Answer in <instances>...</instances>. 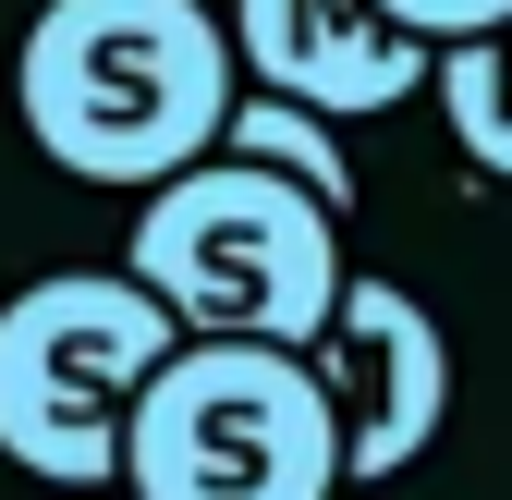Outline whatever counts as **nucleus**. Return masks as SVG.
<instances>
[{"label": "nucleus", "instance_id": "obj_1", "mask_svg": "<svg viewBox=\"0 0 512 500\" xmlns=\"http://www.w3.org/2000/svg\"><path fill=\"white\" fill-rule=\"evenodd\" d=\"M244 98L232 25L208 0H49L13 61V110L74 183H171L220 147Z\"/></svg>", "mask_w": 512, "mask_h": 500}, {"label": "nucleus", "instance_id": "obj_2", "mask_svg": "<svg viewBox=\"0 0 512 500\" xmlns=\"http://www.w3.org/2000/svg\"><path fill=\"white\" fill-rule=\"evenodd\" d=\"M122 269H135L196 342H317L342 305V208L305 196L293 171L208 147L196 171L147 183L135 232H122Z\"/></svg>", "mask_w": 512, "mask_h": 500}, {"label": "nucleus", "instance_id": "obj_3", "mask_svg": "<svg viewBox=\"0 0 512 500\" xmlns=\"http://www.w3.org/2000/svg\"><path fill=\"white\" fill-rule=\"evenodd\" d=\"M122 488L135 500H330L342 415L293 342H196L159 354V379L122 415Z\"/></svg>", "mask_w": 512, "mask_h": 500}, {"label": "nucleus", "instance_id": "obj_4", "mask_svg": "<svg viewBox=\"0 0 512 500\" xmlns=\"http://www.w3.org/2000/svg\"><path fill=\"white\" fill-rule=\"evenodd\" d=\"M183 318L135 269H49L0 305V452L49 488L122 476V415L159 379Z\"/></svg>", "mask_w": 512, "mask_h": 500}, {"label": "nucleus", "instance_id": "obj_5", "mask_svg": "<svg viewBox=\"0 0 512 500\" xmlns=\"http://www.w3.org/2000/svg\"><path fill=\"white\" fill-rule=\"evenodd\" d=\"M305 366H317V391L342 415V476L354 488L403 476L439 427H452V330H439L403 281H342V305H330V330L305 342Z\"/></svg>", "mask_w": 512, "mask_h": 500}, {"label": "nucleus", "instance_id": "obj_6", "mask_svg": "<svg viewBox=\"0 0 512 500\" xmlns=\"http://www.w3.org/2000/svg\"><path fill=\"white\" fill-rule=\"evenodd\" d=\"M232 61L269 98H305L330 122H366V110H403L427 86V37H403L378 0H232Z\"/></svg>", "mask_w": 512, "mask_h": 500}, {"label": "nucleus", "instance_id": "obj_7", "mask_svg": "<svg viewBox=\"0 0 512 500\" xmlns=\"http://www.w3.org/2000/svg\"><path fill=\"white\" fill-rule=\"evenodd\" d=\"M220 147H232V159L293 171L305 196H330V208H354V147H342V122H330V110H305V98L244 86V98H232V122H220Z\"/></svg>", "mask_w": 512, "mask_h": 500}, {"label": "nucleus", "instance_id": "obj_8", "mask_svg": "<svg viewBox=\"0 0 512 500\" xmlns=\"http://www.w3.org/2000/svg\"><path fill=\"white\" fill-rule=\"evenodd\" d=\"M427 98H439V122H452V147L488 183H512V25L500 37H452L427 61Z\"/></svg>", "mask_w": 512, "mask_h": 500}, {"label": "nucleus", "instance_id": "obj_9", "mask_svg": "<svg viewBox=\"0 0 512 500\" xmlns=\"http://www.w3.org/2000/svg\"><path fill=\"white\" fill-rule=\"evenodd\" d=\"M403 37H427V49H452V37H500L512 25V0H378Z\"/></svg>", "mask_w": 512, "mask_h": 500}]
</instances>
